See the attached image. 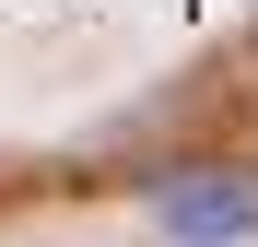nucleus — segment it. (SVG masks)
Returning <instances> with one entry per match:
<instances>
[{
	"label": "nucleus",
	"instance_id": "1",
	"mask_svg": "<svg viewBox=\"0 0 258 247\" xmlns=\"http://www.w3.org/2000/svg\"><path fill=\"white\" fill-rule=\"evenodd\" d=\"M235 224H258L246 188H200V200H176V235H235Z\"/></svg>",
	"mask_w": 258,
	"mask_h": 247
}]
</instances>
